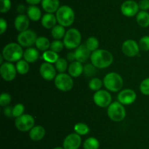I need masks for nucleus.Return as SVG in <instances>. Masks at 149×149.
<instances>
[{
  "mask_svg": "<svg viewBox=\"0 0 149 149\" xmlns=\"http://www.w3.org/2000/svg\"><path fill=\"white\" fill-rule=\"evenodd\" d=\"M65 30L64 26H61V25H56L54 26L51 31V34L52 37L55 39H61L62 38H64L65 34Z\"/></svg>",
  "mask_w": 149,
  "mask_h": 149,
  "instance_id": "nucleus-27",
  "label": "nucleus"
},
{
  "mask_svg": "<svg viewBox=\"0 0 149 149\" xmlns=\"http://www.w3.org/2000/svg\"><path fill=\"white\" fill-rule=\"evenodd\" d=\"M140 49L143 51H149V36H144L140 39L139 43Z\"/></svg>",
  "mask_w": 149,
  "mask_h": 149,
  "instance_id": "nucleus-37",
  "label": "nucleus"
},
{
  "mask_svg": "<svg viewBox=\"0 0 149 149\" xmlns=\"http://www.w3.org/2000/svg\"><path fill=\"white\" fill-rule=\"evenodd\" d=\"M55 69L60 73H64V72L68 68L67 61L63 58H59L58 61L55 63Z\"/></svg>",
  "mask_w": 149,
  "mask_h": 149,
  "instance_id": "nucleus-33",
  "label": "nucleus"
},
{
  "mask_svg": "<svg viewBox=\"0 0 149 149\" xmlns=\"http://www.w3.org/2000/svg\"><path fill=\"white\" fill-rule=\"evenodd\" d=\"M91 63L98 69L109 67L113 63V55L107 50L97 49L93 51L90 56Z\"/></svg>",
  "mask_w": 149,
  "mask_h": 149,
  "instance_id": "nucleus-1",
  "label": "nucleus"
},
{
  "mask_svg": "<svg viewBox=\"0 0 149 149\" xmlns=\"http://www.w3.org/2000/svg\"><path fill=\"white\" fill-rule=\"evenodd\" d=\"M81 143V139L77 133H71L68 134L63 141L64 149H78Z\"/></svg>",
  "mask_w": 149,
  "mask_h": 149,
  "instance_id": "nucleus-15",
  "label": "nucleus"
},
{
  "mask_svg": "<svg viewBox=\"0 0 149 149\" xmlns=\"http://www.w3.org/2000/svg\"><path fill=\"white\" fill-rule=\"evenodd\" d=\"M34 118L29 114H23L16 118L15 125L16 128L21 131H27L34 127Z\"/></svg>",
  "mask_w": 149,
  "mask_h": 149,
  "instance_id": "nucleus-9",
  "label": "nucleus"
},
{
  "mask_svg": "<svg viewBox=\"0 0 149 149\" xmlns=\"http://www.w3.org/2000/svg\"><path fill=\"white\" fill-rule=\"evenodd\" d=\"M13 108H12L11 107H5V108L4 109V115L9 117V118H11L12 116H13Z\"/></svg>",
  "mask_w": 149,
  "mask_h": 149,
  "instance_id": "nucleus-44",
  "label": "nucleus"
},
{
  "mask_svg": "<svg viewBox=\"0 0 149 149\" xmlns=\"http://www.w3.org/2000/svg\"><path fill=\"white\" fill-rule=\"evenodd\" d=\"M102 86H103V82L100 78H97V77H94V78L91 79L90 81L89 82L90 89L92 91H95L100 90Z\"/></svg>",
  "mask_w": 149,
  "mask_h": 149,
  "instance_id": "nucleus-34",
  "label": "nucleus"
},
{
  "mask_svg": "<svg viewBox=\"0 0 149 149\" xmlns=\"http://www.w3.org/2000/svg\"><path fill=\"white\" fill-rule=\"evenodd\" d=\"M83 70H84V67L82 66L81 63L77 61H73L72 63H71L68 68L69 74L71 77H79L83 73Z\"/></svg>",
  "mask_w": 149,
  "mask_h": 149,
  "instance_id": "nucleus-21",
  "label": "nucleus"
},
{
  "mask_svg": "<svg viewBox=\"0 0 149 149\" xmlns=\"http://www.w3.org/2000/svg\"><path fill=\"white\" fill-rule=\"evenodd\" d=\"M45 135V129L42 126H35L29 132V137L33 141H39L43 139Z\"/></svg>",
  "mask_w": 149,
  "mask_h": 149,
  "instance_id": "nucleus-22",
  "label": "nucleus"
},
{
  "mask_svg": "<svg viewBox=\"0 0 149 149\" xmlns=\"http://www.w3.org/2000/svg\"><path fill=\"white\" fill-rule=\"evenodd\" d=\"M24 60L29 63H33L37 61L39 57V53L37 49L34 48H28L23 53Z\"/></svg>",
  "mask_w": 149,
  "mask_h": 149,
  "instance_id": "nucleus-24",
  "label": "nucleus"
},
{
  "mask_svg": "<svg viewBox=\"0 0 149 149\" xmlns=\"http://www.w3.org/2000/svg\"><path fill=\"white\" fill-rule=\"evenodd\" d=\"M136 20L138 24L142 28L148 27L149 26V13L147 11H139L137 14Z\"/></svg>",
  "mask_w": 149,
  "mask_h": 149,
  "instance_id": "nucleus-25",
  "label": "nucleus"
},
{
  "mask_svg": "<svg viewBox=\"0 0 149 149\" xmlns=\"http://www.w3.org/2000/svg\"><path fill=\"white\" fill-rule=\"evenodd\" d=\"M76 61L79 62H85L91 56V51L87 48L86 45H80L74 52Z\"/></svg>",
  "mask_w": 149,
  "mask_h": 149,
  "instance_id": "nucleus-17",
  "label": "nucleus"
},
{
  "mask_svg": "<svg viewBox=\"0 0 149 149\" xmlns=\"http://www.w3.org/2000/svg\"><path fill=\"white\" fill-rule=\"evenodd\" d=\"M74 130L76 133L79 135H86L90 132V128L88 126L84 123H77L74 126Z\"/></svg>",
  "mask_w": 149,
  "mask_h": 149,
  "instance_id": "nucleus-31",
  "label": "nucleus"
},
{
  "mask_svg": "<svg viewBox=\"0 0 149 149\" xmlns=\"http://www.w3.org/2000/svg\"><path fill=\"white\" fill-rule=\"evenodd\" d=\"M15 28L18 32H22L28 30L29 26V18L24 14H19L15 19Z\"/></svg>",
  "mask_w": 149,
  "mask_h": 149,
  "instance_id": "nucleus-18",
  "label": "nucleus"
},
{
  "mask_svg": "<svg viewBox=\"0 0 149 149\" xmlns=\"http://www.w3.org/2000/svg\"><path fill=\"white\" fill-rule=\"evenodd\" d=\"M13 117H15V118H17V117L20 116L23 114L24 112V110L25 108L23 106V104L21 103H18L17 105H15L13 107Z\"/></svg>",
  "mask_w": 149,
  "mask_h": 149,
  "instance_id": "nucleus-39",
  "label": "nucleus"
},
{
  "mask_svg": "<svg viewBox=\"0 0 149 149\" xmlns=\"http://www.w3.org/2000/svg\"><path fill=\"white\" fill-rule=\"evenodd\" d=\"M138 3L134 0H127L121 5V12L126 17H133L139 12Z\"/></svg>",
  "mask_w": 149,
  "mask_h": 149,
  "instance_id": "nucleus-12",
  "label": "nucleus"
},
{
  "mask_svg": "<svg viewBox=\"0 0 149 149\" xmlns=\"http://www.w3.org/2000/svg\"><path fill=\"white\" fill-rule=\"evenodd\" d=\"M42 0H26V2L30 4V5H36V4L42 2Z\"/></svg>",
  "mask_w": 149,
  "mask_h": 149,
  "instance_id": "nucleus-46",
  "label": "nucleus"
},
{
  "mask_svg": "<svg viewBox=\"0 0 149 149\" xmlns=\"http://www.w3.org/2000/svg\"><path fill=\"white\" fill-rule=\"evenodd\" d=\"M50 42L49 39L45 37H39L37 38L36 41V45L37 49H39L41 51H46L49 48H50Z\"/></svg>",
  "mask_w": 149,
  "mask_h": 149,
  "instance_id": "nucleus-26",
  "label": "nucleus"
},
{
  "mask_svg": "<svg viewBox=\"0 0 149 149\" xmlns=\"http://www.w3.org/2000/svg\"><path fill=\"white\" fill-rule=\"evenodd\" d=\"M1 1V7L0 12L1 13H6L11 9L12 3L10 0H0Z\"/></svg>",
  "mask_w": 149,
  "mask_h": 149,
  "instance_id": "nucleus-41",
  "label": "nucleus"
},
{
  "mask_svg": "<svg viewBox=\"0 0 149 149\" xmlns=\"http://www.w3.org/2000/svg\"><path fill=\"white\" fill-rule=\"evenodd\" d=\"M55 85L58 89L62 91H68L74 86V81L70 74L59 73L55 78Z\"/></svg>",
  "mask_w": 149,
  "mask_h": 149,
  "instance_id": "nucleus-7",
  "label": "nucleus"
},
{
  "mask_svg": "<svg viewBox=\"0 0 149 149\" xmlns=\"http://www.w3.org/2000/svg\"><path fill=\"white\" fill-rule=\"evenodd\" d=\"M67 59L68 60V61H74V60L76 59L75 58V54H74V53H68V55H67Z\"/></svg>",
  "mask_w": 149,
  "mask_h": 149,
  "instance_id": "nucleus-47",
  "label": "nucleus"
},
{
  "mask_svg": "<svg viewBox=\"0 0 149 149\" xmlns=\"http://www.w3.org/2000/svg\"><path fill=\"white\" fill-rule=\"evenodd\" d=\"M55 16L59 25L64 27L71 26L75 20V13L73 9L68 5H63L60 7L57 10Z\"/></svg>",
  "mask_w": 149,
  "mask_h": 149,
  "instance_id": "nucleus-3",
  "label": "nucleus"
},
{
  "mask_svg": "<svg viewBox=\"0 0 149 149\" xmlns=\"http://www.w3.org/2000/svg\"><path fill=\"white\" fill-rule=\"evenodd\" d=\"M140 10L143 11H147L149 10V0H141L138 2Z\"/></svg>",
  "mask_w": 149,
  "mask_h": 149,
  "instance_id": "nucleus-42",
  "label": "nucleus"
},
{
  "mask_svg": "<svg viewBox=\"0 0 149 149\" xmlns=\"http://www.w3.org/2000/svg\"><path fill=\"white\" fill-rule=\"evenodd\" d=\"M95 104L100 108H106L111 104L112 97L109 92L105 90L97 91L93 95Z\"/></svg>",
  "mask_w": 149,
  "mask_h": 149,
  "instance_id": "nucleus-10",
  "label": "nucleus"
},
{
  "mask_svg": "<svg viewBox=\"0 0 149 149\" xmlns=\"http://www.w3.org/2000/svg\"><path fill=\"white\" fill-rule=\"evenodd\" d=\"M27 16L30 20L33 21H38L42 19V12L36 5H30L27 7Z\"/></svg>",
  "mask_w": 149,
  "mask_h": 149,
  "instance_id": "nucleus-23",
  "label": "nucleus"
},
{
  "mask_svg": "<svg viewBox=\"0 0 149 149\" xmlns=\"http://www.w3.org/2000/svg\"><path fill=\"white\" fill-rule=\"evenodd\" d=\"M7 29V21L4 18L0 19V34H3Z\"/></svg>",
  "mask_w": 149,
  "mask_h": 149,
  "instance_id": "nucleus-43",
  "label": "nucleus"
},
{
  "mask_svg": "<svg viewBox=\"0 0 149 149\" xmlns=\"http://www.w3.org/2000/svg\"><path fill=\"white\" fill-rule=\"evenodd\" d=\"M42 57H43V59L46 62L50 63V64L55 63L58 61V58H59V56H58V53L55 52V51H52V50L45 51L43 55H42Z\"/></svg>",
  "mask_w": 149,
  "mask_h": 149,
  "instance_id": "nucleus-28",
  "label": "nucleus"
},
{
  "mask_svg": "<svg viewBox=\"0 0 149 149\" xmlns=\"http://www.w3.org/2000/svg\"><path fill=\"white\" fill-rule=\"evenodd\" d=\"M81 35L79 31L74 28L69 29L65 33L63 39L64 46L67 49H74L80 45Z\"/></svg>",
  "mask_w": 149,
  "mask_h": 149,
  "instance_id": "nucleus-5",
  "label": "nucleus"
},
{
  "mask_svg": "<svg viewBox=\"0 0 149 149\" xmlns=\"http://www.w3.org/2000/svg\"><path fill=\"white\" fill-rule=\"evenodd\" d=\"M123 53L128 57H134L138 55L140 51L139 45L133 39H127L122 44Z\"/></svg>",
  "mask_w": 149,
  "mask_h": 149,
  "instance_id": "nucleus-13",
  "label": "nucleus"
},
{
  "mask_svg": "<svg viewBox=\"0 0 149 149\" xmlns=\"http://www.w3.org/2000/svg\"><path fill=\"white\" fill-rule=\"evenodd\" d=\"M42 7L47 13H56L60 7L59 0H42Z\"/></svg>",
  "mask_w": 149,
  "mask_h": 149,
  "instance_id": "nucleus-19",
  "label": "nucleus"
},
{
  "mask_svg": "<svg viewBox=\"0 0 149 149\" xmlns=\"http://www.w3.org/2000/svg\"><path fill=\"white\" fill-rule=\"evenodd\" d=\"M37 35L35 32L31 29L20 32L17 35V42L23 48H30L36 43Z\"/></svg>",
  "mask_w": 149,
  "mask_h": 149,
  "instance_id": "nucleus-8",
  "label": "nucleus"
},
{
  "mask_svg": "<svg viewBox=\"0 0 149 149\" xmlns=\"http://www.w3.org/2000/svg\"><path fill=\"white\" fill-rule=\"evenodd\" d=\"M83 147L84 149H98L100 147V143L95 137H89L84 142Z\"/></svg>",
  "mask_w": 149,
  "mask_h": 149,
  "instance_id": "nucleus-29",
  "label": "nucleus"
},
{
  "mask_svg": "<svg viewBox=\"0 0 149 149\" xmlns=\"http://www.w3.org/2000/svg\"><path fill=\"white\" fill-rule=\"evenodd\" d=\"M123 79L116 72H109L103 78V84L109 91L112 92L119 91L123 86Z\"/></svg>",
  "mask_w": 149,
  "mask_h": 149,
  "instance_id": "nucleus-4",
  "label": "nucleus"
},
{
  "mask_svg": "<svg viewBox=\"0 0 149 149\" xmlns=\"http://www.w3.org/2000/svg\"><path fill=\"white\" fill-rule=\"evenodd\" d=\"M53 149H64V148H61V147H56Z\"/></svg>",
  "mask_w": 149,
  "mask_h": 149,
  "instance_id": "nucleus-49",
  "label": "nucleus"
},
{
  "mask_svg": "<svg viewBox=\"0 0 149 149\" xmlns=\"http://www.w3.org/2000/svg\"><path fill=\"white\" fill-rule=\"evenodd\" d=\"M39 72L41 76L48 81H50L56 77V70L50 63H42L39 67Z\"/></svg>",
  "mask_w": 149,
  "mask_h": 149,
  "instance_id": "nucleus-16",
  "label": "nucleus"
},
{
  "mask_svg": "<svg viewBox=\"0 0 149 149\" xmlns=\"http://www.w3.org/2000/svg\"><path fill=\"white\" fill-rule=\"evenodd\" d=\"M83 73L87 77H92L96 73V67L93 64H87L84 66Z\"/></svg>",
  "mask_w": 149,
  "mask_h": 149,
  "instance_id": "nucleus-35",
  "label": "nucleus"
},
{
  "mask_svg": "<svg viewBox=\"0 0 149 149\" xmlns=\"http://www.w3.org/2000/svg\"><path fill=\"white\" fill-rule=\"evenodd\" d=\"M56 16L54 15L53 13H46L42 16L41 19L42 25L45 29H52L55 26H56L57 23Z\"/></svg>",
  "mask_w": 149,
  "mask_h": 149,
  "instance_id": "nucleus-20",
  "label": "nucleus"
},
{
  "mask_svg": "<svg viewBox=\"0 0 149 149\" xmlns=\"http://www.w3.org/2000/svg\"><path fill=\"white\" fill-rule=\"evenodd\" d=\"M64 44L63 42H61L59 39H55V40L52 41L50 44V49L52 51H55L56 53H59L62 51L63 48Z\"/></svg>",
  "mask_w": 149,
  "mask_h": 149,
  "instance_id": "nucleus-36",
  "label": "nucleus"
},
{
  "mask_svg": "<svg viewBox=\"0 0 149 149\" xmlns=\"http://www.w3.org/2000/svg\"><path fill=\"white\" fill-rule=\"evenodd\" d=\"M140 91L143 94L149 96V77L142 80L140 85Z\"/></svg>",
  "mask_w": 149,
  "mask_h": 149,
  "instance_id": "nucleus-38",
  "label": "nucleus"
},
{
  "mask_svg": "<svg viewBox=\"0 0 149 149\" xmlns=\"http://www.w3.org/2000/svg\"><path fill=\"white\" fill-rule=\"evenodd\" d=\"M0 73L1 76L5 81L10 82L14 80L17 74V70L16 67L12 62L3 63L0 67Z\"/></svg>",
  "mask_w": 149,
  "mask_h": 149,
  "instance_id": "nucleus-11",
  "label": "nucleus"
},
{
  "mask_svg": "<svg viewBox=\"0 0 149 149\" xmlns=\"http://www.w3.org/2000/svg\"><path fill=\"white\" fill-rule=\"evenodd\" d=\"M12 97L10 93H2L0 96V105L2 107H7L11 102Z\"/></svg>",
  "mask_w": 149,
  "mask_h": 149,
  "instance_id": "nucleus-40",
  "label": "nucleus"
},
{
  "mask_svg": "<svg viewBox=\"0 0 149 149\" xmlns=\"http://www.w3.org/2000/svg\"><path fill=\"white\" fill-rule=\"evenodd\" d=\"M22 46L18 43L11 42L4 47L2 50V56L6 61L9 62H15L21 59L23 56Z\"/></svg>",
  "mask_w": 149,
  "mask_h": 149,
  "instance_id": "nucleus-2",
  "label": "nucleus"
},
{
  "mask_svg": "<svg viewBox=\"0 0 149 149\" xmlns=\"http://www.w3.org/2000/svg\"><path fill=\"white\" fill-rule=\"evenodd\" d=\"M85 45L90 51L93 52V51H95L98 48L99 41L95 37H90L87 39Z\"/></svg>",
  "mask_w": 149,
  "mask_h": 149,
  "instance_id": "nucleus-32",
  "label": "nucleus"
},
{
  "mask_svg": "<svg viewBox=\"0 0 149 149\" xmlns=\"http://www.w3.org/2000/svg\"><path fill=\"white\" fill-rule=\"evenodd\" d=\"M107 113L109 118L115 122H119L125 119L126 110L125 107L119 102H114L108 107Z\"/></svg>",
  "mask_w": 149,
  "mask_h": 149,
  "instance_id": "nucleus-6",
  "label": "nucleus"
},
{
  "mask_svg": "<svg viewBox=\"0 0 149 149\" xmlns=\"http://www.w3.org/2000/svg\"><path fill=\"white\" fill-rule=\"evenodd\" d=\"M17 12L19 14H24L25 12L27 11V7L24 5V4H20L19 5L17 6Z\"/></svg>",
  "mask_w": 149,
  "mask_h": 149,
  "instance_id": "nucleus-45",
  "label": "nucleus"
},
{
  "mask_svg": "<svg viewBox=\"0 0 149 149\" xmlns=\"http://www.w3.org/2000/svg\"><path fill=\"white\" fill-rule=\"evenodd\" d=\"M3 58H4V57H3L2 55L0 56V64H1V65L3 64Z\"/></svg>",
  "mask_w": 149,
  "mask_h": 149,
  "instance_id": "nucleus-48",
  "label": "nucleus"
},
{
  "mask_svg": "<svg viewBox=\"0 0 149 149\" xmlns=\"http://www.w3.org/2000/svg\"><path fill=\"white\" fill-rule=\"evenodd\" d=\"M15 67L17 72L20 74H26L29 71V62H27L26 60H20L17 61Z\"/></svg>",
  "mask_w": 149,
  "mask_h": 149,
  "instance_id": "nucleus-30",
  "label": "nucleus"
},
{
  "mask_svg": "<svg viewBox=\"0 0 149 149\" xmlns=\"http://www.w3.org/2000/svg\"><path fill=\"white\" fill-rule=\"evenodd\" d=\"M137 95L133 90L130 89H124L121 91L118 94V102H120L123 105H132L135 102Z\"/></svg>",
  "mask_w": 149,
  "mask_h": 149,
  "instance_id": "nucleus-14",
  "label": "nucleus"
}]
</instances>
